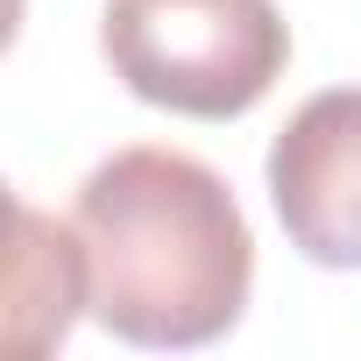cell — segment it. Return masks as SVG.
<instances>
[{
	"label": "cell",
	"mask_w": 361,
	"mask_h": 361,
	"mask_svg": "<svg viewBox=\"0 0 361 361\" xmlns=\"http://www.w3.org/2000/svg\"><path fill=\"white\" fill-rule=\"evenodd\" d=\"M78 305H92L85 234L78 220H50L36 206H15V276H8V347L43 354L71 333Z\"/></svg>",
	"instance_id": "4"
},
{
	"label": "cell",
	"mask_w": 361,
	"mask_h": 361,
	"mask_svg": "<svg viewBox=\"0 0 361 361\" xmlns=\"http://www.w3.org/2000/svg\"><path fill=\"white\" fill-rule=\"evenodd\" d=\"M78 234L92 269V319L128 347H206L234 333L255 241L227 177L185 149H114L78 185Z\"/></svg>",
	"instance_id": "1"
},
{
	"label": "cell",
	"mask_w": 361,
	"mask_h": 361,
	"mask_svg": "<svg viewBox=\"0 0 361 361\" xmlns=\"http://www.w3.org/2000/svg\"><path fill=\"white\" fill-rule=\"evenodd\" d=\"M99 50L135 99L234 121L283 78L290 22L276 0H106Z\"/></svg>",
	"instance_id": "2"
},
{
	"label": "cell",
	"mask_w": 361,
	"mask_h": 361,
	"mask_svg": "<svg viewBox=\"0 0 361 361\" xmlns=\"http://www.w3.org/2000/svg\"><path fill=\"white\" fill-rule=\"evenodd\" d=\"M269 206L319 269H361V85L312 92L269 142Z\"/></svg>",
	"instance_id": "3"
}]
</instances>
